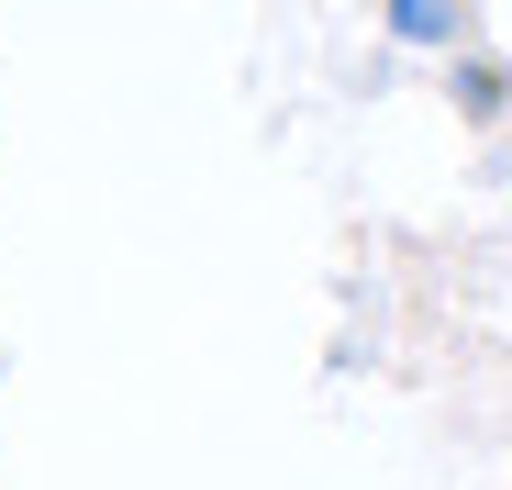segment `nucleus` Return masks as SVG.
<instances>
[]
</instances>
